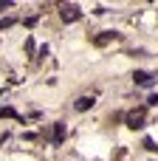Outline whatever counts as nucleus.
<instances>
[{
    "label": "nucleus",
    "instance_id": "nucleus-6",
    "mask_svg": "<svg viewBox=\"0 0 158 161\" xmlns=\"http://www.w3.org/2000/svg\"><path fill=\"white\" fill-rule=\"evenodd\" d=\"M62 139H65V125H62V122H57V127H54V142L59 144Z\"/></svg>",
    "mask_w": 158,
    "mask_h": 161
},
{
    "label": "nucleus",
    "instance_id": "nucleus-2",
    "mask_svg": "<svg viewBox=\"0 0 158 161\" xmlns=\"http://www.w3.org/2000/svg\"><path fill=\"white\" fill-rule=\"evenodd\" d=\"M59 14H62V20H65V23H74V20H79V17H82V14H79V6H62V11H59Z\"/></svg>",
    "mask_w": 158,
    "mask_h": 161
},
{
    "label": "nucleus",
    "instance_id": "nucleus-4",
    "mask_svg": "<svg viewBox=\"0 0 158 161\" xmlns=\"http://www.w3.org/2000/svg\"><path fill=\"white\" fill-rule=\"evenodd\" d=\"M93 102H96V96H79L74 108L76 110H88V108H93Z\"/></svg>",
    "mask_w": 158,
    "mask_h": 161
},
{
    "label": "nucleus",
    "instance_id": "nucleus-1",
    "mask_svg": "<svg viewBox=\"0 0 158 161\" xmlns=\"http://www.w3.org/2000/svg\"><path fill=\"white\" fill-rule=\"evenodd\" d=\"M144 116H147V110H144V108L130 110V113H127V127H133V130H136V127H141V125H144Z\"/></svg>",
    "mask_w": 158,
    "mask_h": 161
},
{
    "label": "nucleus",
    "instance_id": "nucleus-7",
    "mask_svg": "<svg viewBox=\"0 0 158 161\" xmlns=\"http://www.w3.org/2000/svg\"><path fill=\"white\" fill-rule=\"evenodd\" d=\"M6 6H8V3H0V8H6Z\"/></svg>",
    "mask_w": 158,
    "mask_h": 161
},
{
    "label": "nucleus",
    "instance_id": "nucleus-5",
    "mask_svg": "<svg viewBox=\"0 0 158 161\" xmlns=\"http://www.w3.org/2000/svg\"><path fill=\"white\" fill-rule=\"evenodd\" d=\"M139 85H153V74H147V71H136V76H133Z\"/></svg>",
    "mask_w": 158,
    "mask_h": 161
},
{
    "label": "nucleus",
    "instance_id": "nucleus-3",
    "mask_svg": "<svg viewBox=\"0 0 158 161\" xmlns=\"http://www.w3.org/2000/svg\"><path fill=\"white\" fill-rule=\"evenodd\" d=\"M113 40H119V34H116V31H102L99 37H93V45H99V48H102V45L113 42Z\"/></svg>",
    "mask_w": 158,
    "mask_h": 161
}]
</instances>
